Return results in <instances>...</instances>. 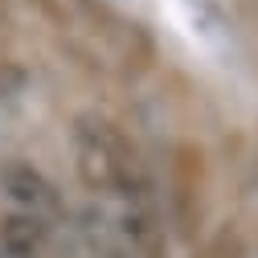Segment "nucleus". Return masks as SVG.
<instances>
[{"instance_id":"f257e3e1","label":"nucleus","mask_w":258,"mask_h":258,"mask_svg":"<svg viewBox=\"0 0 258 258\" xmlns=\"http://www.w3.org/2000/svg\"><path fill=\"white\" fill-rule=\"evenodd\" d=\"M74 164H78L82 184L94 197L136 201L144 192L140 160H136L132 144H127L107 119H94V115L78 119V127H74Z\"/></svg>"},{"instance_id":"20e7f679","label":"nucleus","mask_w":258,"mask_h":258,"mask_svg":"<svg viewBox=\"0 0 258 258\" xmlns=\"http://www.w3.org/2000/svg\"><path fill=\"white\" fill-rule=\"evenodd\" d=\"M0 258H21V254H13L9 246H0Z\"/></svg>"},{"instance_id":"7ed1b4c3","label":"nucleus","mask_w":258,"mask_h":258,"mask_svg":"<svg viewBox=\"0 0 258 258\" xmlns=\"http://www.w3.org/2000/svg\"><path fill=\"white\" fill-rule=\"evenodd\" d=\"M53 225L25 217V213H9L0 221V246H9L21 258H53Z\"/></svg>"},{"instance_id":"f03ea898","label":"nucleus","mask_w":258,"mask_h":258,"mask_svg":"<svg viewBox=\"0 0 258 258\" xmlns=\"http://www.w3.org/2000/svg\"><path fill=\"white\" fill-rule=\"evenodd\" d=\"M0 192L9 197L13 213H25V217H37L45 225H57L66 217V205H61V192L53 188V180L25 164V160H9V164H0Z\"/></svg>"}]
</instances>
